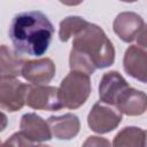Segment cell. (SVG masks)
I'll use <instances>...</instances> for the list:
<instances>
[{
    "instance_id": "14",
    "label": "cell",
    "mask_w": 147,
    "mask_h": 147,
    "mask_svg": "<svg viewBox=\"0 0 147 147\" xmlns=\"http://www.w3.org/2000/svg\"><path fill=\"white\" fill-rule=\"evenodd\" d=\"M24 60L16 51H13L7 45H0V74L6 76H20Z\"/></svg>"
},
{
    "instance_id": "6",
    "label": "cell",
    "mask_w": 147,
    "mask_h": 147,
    "mask_svg": "<svg viewBox=\"0 0 147 147\" xmlns=\"http://www.w3.org/2000/svg\"><path fill=\"white\" fill-rule=\"evenodd\" d=\"M25 105L37 110L55 111L62 107L59 88L47 85H28Z\"/></svg>"
},
{
    "instance_id": "12",
    "label": "cell",
    "mask_w": 147,
    "mask_h": 147,
    "mask_svg": "<svg viewBox=\"0 0 147 147\" xmlns=\"http://www.w3.org/2000/svg\"><path fill=\"white\" fill-rule=\"evenodd\" d=\"M129 86V83L118 71L113 70L103 74L99 84L100 101L115 106L118 95Z\"/></svg>"
},
{
    "instance_id": "15",
    "label": "cell",
    "mask_w": 147,
    "mask_h": 147,
    "mask_svg": "<svg viewBox=\"0 0 147 147\" xmlns=\"http://www.w3.org/2000/svg\"><path fill=\"white\" fill-rule=\"evenodd\" d=\"M146 144V131L137 126H126L121 130L114 138L113 145L119 146H138L144 147Z\"/></svg>"
},
{
    "instance_id": "13",
    "label": "cell",
    "mask_w": 147,
    "mask_h": 147,
    "mask_svg": "<svg viewBox=\"0 0 147 147\" xmlns=\"http://www.w3.org/2000/svg\"><path fill=\"white\" fill-rule=\"evenodd\" d=\"M51 133L59 140H70L75 138L80 129L78 116L68 113L62 116H51L47 119Z\"/></svg>"
},
{
    "instance_id": "16",
    "label": "cell",
    "mask_w": 147,
    "mask_h": 147,
    "mask_svg": "<svg viewBox=\"0 0 147 147\" xmlns=\"http://www.w3.org/2000/svg\"><path fill=\"white\" fill-rule=\"evenodd\" d=\"M87 24V21L80 16H68L60 23L59 38L62 42H67L71 37H74L82 28Z\"/></svg>"
},
{
    "instance_id": "17",
    "label": "cell",
    "mask_w": 147,
    "mask_h": 147,
    "mask_svg": "<svg viewBox=\"0 0 147 147\" xmlns=\"http://www.w3.org/2000/svg\"><path fill=\"white\" fill-rule=\"evenodd\" d=\"M5 146H32L33 144L31 141H29L20 131L14 133L9 139H7L5 142H3Z\"/></svg>"
},
{
    "instance_id": "7",
    "label": "cell",
    "mask_w": 147,
    "mask_h": 147,
    "mask_svg": "<svg viewBox=\"0 0 147 147\" xmlns=\"http://www.w3.org/2000/svg\"><path fill=\"white\" fill-rule=\"evenodd\" d=\"M113 30L124 42H132L145 30V22L137 13L123 11L114 20Z\"/></svg>"
},
{
    "instance_id": "21",
    "label": "cell",
    "mask_w": 147,
    "mask_h": 147,
    "mask_svg": "<svg viewBox=\"0 0 147 147\" xmlns=\"http://www.w3.org/2000/svg\"><path fill=\"white\" fill-rule=\"evenodd\" d=\"M121 1H123V2H136L138 0H121Z\"/></svg>"
},
{
    "instance_id": "10",
    "label": "cell",
    "mask_w": 147,
    "mask_h": 147,
    "mask_svg": "<svg viewBox=\"0 0 147 147\" xmlns=\"http://www.w3.org/2000/svg\"><path fill=\"white\" fill-rule=\"evenodd\" d=\"M123 67L125 72L141 83L147 82V53L146 47L140 45L130 46L124 54Z\"/></svg>"
},
{
    "instance_id": "4",
    "label": "cell",
    "mask_w": 147,
    "mask_h": 147,
    "mask_svg": "<svg viewBox=\"0 0 147 147\" xmlns=\"http://www.w3.org/2000/svg\"><path fill=\"white\" fill-rule=\"evenodd\" d=\"M122 122V113L113 105L96 102L90 110L87 124L96 133L103 134L115 130Z\"/></svg>"
},
{
    "instance_id": "20",
    "label": "cell",
    "mask_w": 147,
    "mask_h": 147,
    "mask_svg": "<svg viewBox=\"0 0 147 147\" xmlns=\"http://www.w3.org/2000/svg\"><path fill=\"white\" fill-rule=\"evenodd\" d=\"M59 1L63 5H65V6H78L84 0H59Z\"/></svg>"
},
{
    "instance_id": "19",
    "label": "cell",
    "mask_w": 147,
    "mask_h": 147,
    "mask_svg": "<svg viewBox=\"0 0 147 147\" xmlns=\"http://www.w3.org/2000/svg\"><path fill=\"white\" fill-rule=\"evenodd\" d=\"M7 125H8V118H7V116L2 111H0V132H2L7 127Z\"/></svg>"
},
{
    "instance_id": "8",
    "label": "cell",
    "mask_w": 147,
    "mask_h": 147,
    "mask_svg": "<svg viewBox=\"0 0 147 147\" xmlns=\"http://www.w3.org/2000/svg\"><path fill=\"white\" fill-rule=\"evenodd\" d=\"M55 71L56 68L54 62L48 57H44L25 61L21 75L25 80L33 85H45L54 78Z\"/></svg>"
},
{
    "instance_id": "22",
    "label": "cell",
    "mask_w": 147,
    "mask_h": 147,
    "mask_svg": "<svg viewBox=\"0 0 147 147\" xmlns=\"http://www.w3.org/2000/svg\"><path fill=\"white\" fill-rule=\"evenodd\" d=\"M0 145H1V141H0Z\"/></svg>"
},
{
    "instance_id": "9",
    "label": "cell",
    "mask_w": 147,
    "mask_h": 147,
    "mask_svg": "<svg viewBox=\"0 0 147 147\" xmlns=\"http://www.w3.org/2000/svg\"><path fill=\"white\" fill-rule=\"evenodd\" d=\"M20 132L33 145L41 144L52 139L48 123L34 113L24 114L20 122Z\"/></svg>"
},
{
    "instance_id": "11",
    "label": "cell",
    "mask_w": 147,
    "mask_h": 147,
    "mask_svg": "<svg viewBox=\"0 0 147 147\" xmlns=\"http://www.w3.org/2000/svg\"><path fill=\"white\" fill-rule=\"evenodd\" d=\"M115 107L122 114L127 116L142 115L147 108L146 94L142 91L129 86L118 95L115 102Z\"/></svg>"
},
{
    "instance_id": "5",
    "label": "cell",
    "mask_w": 147,
    "mask_h": 147,
    "mask_svg": "<svg viewBox=\"0 0 147 147\" xmlns=\"http://www.w3.org/2000/svg\"><path fill=\"white\" fill-rule=\"evenodd\" d=\"M28 85L16 77L0 75V108L14 113L25 105Z\"/></svg>"
},
{
    "instance_id": "3",
    "label": "cell",
    "mask_w": 147,
    "mask_h": 147,
    "mask_svg": "<svg viewBox=\"0 0 147 147\" xmlns=\"http://www.w3.org/2000/svg\"><path fill=\"white\" fill-rule=\"evenodd\" d=\"M92 91L90 76L71 70L61 82L59 95L62 107L68 109H77L88 99Z\"/></svg>"
},
{
    "instance_id": "18",
    "label": "cell",
    "mask_w": 147,
    "mask_h": 147,
    "mask_svg": "<svg viewBox=\"0 0 147 147\" xmlns=\"http://www.w3.org/2000/svg\"><path fill=\"white\" fill-rule=\"evenodd\" d=\"M83 145L84 146H109L110 142L107 139H103L100 137H88Z\"/></svg>"
},
{
    "instance_id": "2",
    "label": "cell",
    "mask_w": 147,
    "mask_h": 147,
    "mask_svg": "<svg viewBox=\"0 0 147 147\" xmlns=\"http://www.w3.org/2000/svg\"><path fill=\"white\" fill-rule=\"evenodd\" d=\"M8 33L17 53L40 56L51 45L54 26L39 10L22 11L11 20Z\"/></svg>"
},
{
    "instance_id": "1",
    "label": "cell",
    "mask_w": 147,
    "mask_h": 147,
    "mask_svg": "<svg viewBox=\"0 0 147 147\" xmlns=\"http://www.w3.org/2000/svg\"><path fill=\"white\" fill-rule=\"evenodd\" d=\"M115 48L105 31L96 24L87 22L75 36L69 56L71 70L88 76L96 69H105L114 64Z\"/></svg>"
}]
</instances>
